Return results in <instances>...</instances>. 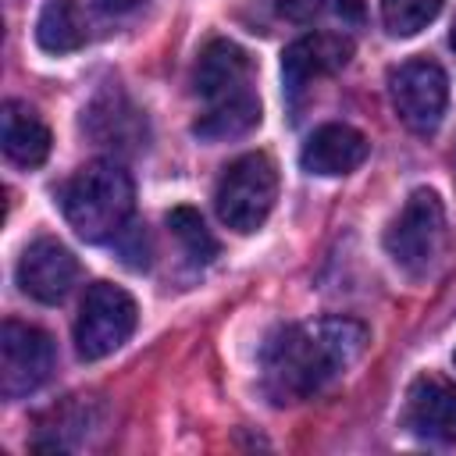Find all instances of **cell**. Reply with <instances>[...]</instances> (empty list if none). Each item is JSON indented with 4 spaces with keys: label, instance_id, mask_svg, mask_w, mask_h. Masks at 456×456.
I'll list each match as a JSON object with an SVG mask.
<instances>
[{
    "label": "cell",
    "instance_id": "1",
    "mask_svg": "<svg viewBox=\"0 0 456 456\" xmlns=\"http://www.w3.org/2000/svg\"><path fill=\"white\" fill-rule=\"evenodd\" d=\"M367 328L353 317H317L274 331L260 349V385L271 403H303L342 378L363 353Z\"/></svg>",
    "mask_w": 456,
    "mask_h": 456
},
{
    "label": "cell",
    "instance_id": "13",
    "mask_svg": "<svg viewBox=\"0 0 456 456\" xmlns=\"http://www.w3.org/2000/svg\"><path fill=\"white\" fill-rule=\"evenodd\" d=\"M0 135H4V153L7 160H14L18 167H39L50 157V128L43 125V118L21 103V100H7L4 114H0Z\"/></svg>",
    "mask_w": 456,
    "mask_h": 456
},
{
    "label": "cell",
    "instance_id": "8",
    "mask_svg": "<svg viewBox=\"0 0 456 456\" xmlns=\"http://www.w3.org/2000/svg\"><path fill=\"white\" fill-rule=\"evenodd\" d=\"M75 278H78L75 253L50 235L32 239L18 256V285L36 303H61L71 292Z\"/></svg>",
    "mask_w": 456,
    "mask_h": 456
},
{
    "label": "cell",
    "instance_id": "15",
    "mask_svg": "<svg viewBox=\"0 0 456 456\" xmlns=\"http://www.w3.org/2000/svg\"><path fill=\"white\" fill-rule=\"evenodd\" d=\"M36 43L46 53H71L86 43V14L75 0H46L36 18Z\"/></svg>",
    "mask_w": 456,
    "mask_h": 456
},
{
    "label": "cell",
    "instance_id": "6",
    "mask_svg": "<svg viewBox=\"0 0 456 456\" xmlns=\"http://www.w3.org/2000/svg\"><path fill=\"white\" fill-rule=\"evenodd\" d=\"M388 96L399 121L410 132L428 135L442 125L445 103H449V78L435 61L413 57L388 71Z\"/></svg>",
    "mask_w": 456,
    "mask_h": 456
},
{
    "label": "cell",
    "instance_id": "19",
    "mask_svg": "<svg viewBox=\"0 0 456 456\" xmlns=\"http://www.w3.org/2000/svg\"><path fill=\"white\" fill-rule=\"evenodd\" d=\"M324 0H274L278 14L289 18V21H310L317 11H321Z\"/></svg>",
    "mask_w": 456,
    "mask_h": 456
},
{
    "label": "cell",
    "instance_id": "4",
    "mask_svg": "<svg viewBox=\"0 0 456 456\" xmlns=\"http://www.w3.org/2000/svg\"><path fill=\"white\" fill-rule=\"evenodd\" d=\"M445 242V207L435 189H413L385 232V249L395 267L420 278L431 271Z\"/></svg>",
    "mask_w": 456,
    "mask_h": 456
},
{
    "label": "cell",
    "instance_id": "16",
    "mask_svg": "<svg viewBox=\"0 0 456 456\" xmlns=\"http://www.w3.org/2000/svg\"><path fill=\"white\" fill-rule=\"evenodd\" d=\"M256 121H260V100H256V93H246V96H239V100L207 107V110L192 121V132H196L203 142H224V139L246 135L249 128H256Z\"/></svg>",
    "mask_w": 456,
    "mask_h": 456
},
{
    "label": "cell",
    "instance_id": "18",
    "mask_svg": "<svg viewBox=\"0 0 456 456\" xmlns=\"http://www.w3.org/2000/svg\"><path fill=\"white\" fill-rule=\"evenodd\" d=\"M445 0H381V21L388 28V36H417L420 28H428Z\"/></svg>",
    "mask_w": 456,
    "mask_h": 456
},
{
    "label": "cell",
    "instance_id": "20",
    "mask_svg": "<svg viewBox=\"0 0 456 456\" xmlns=\"http://www.w3.org/2000/svg\"><path fill=\"white\" fill-rule=\"evenodd\" d=\"M331 7L342 21H353V25L363 21V0H331Z\"/></svg>",
    "mask_w": 456,
    "mask_h": 456
},
{
    "label": "cell",
    "instance_id": "11",
    "mask_svg": "<svg viewBox=\"0 0 456 456\" xmlns=\"http://www.w3.org/2000/svg\"><path fill=\"white\" fill-rule=\"evenodd\" d=\"M349 57H353V39L342 36V32H310V36H299L281 53L285 93L289 96H299L314 78L346 68Z\"/></svg>",
    "mask_w": 456,
    "mask_h": 456
},
{
    "label": "cell",
    "instance_id": "21",
    "mask_svg": "<svg viewBox=\"0 0 456 456\" xmlns=\"http://www.w3.org/2000/svg\"><path fill=\"white\" fill-rule=\"evenodd\" d=\"M103 11H132L139 0H96Z\"/></svg>",
    "mask_w": 456,
    "mask_h": 456
},
{
    "label": "cell",
    "instance_id": "14",
    "mask_svg": "<svg viewBox=\"0 0 456 456\" xmlns=\"http://www.w3.org/2000/svg\"><path fill=\"white\" fill-rule=\"evenodd\" d=\"M89 132L100 146H110V150H125V146H135L146 139V121L135 107H128L121 96H107V100H96L89 107Z\"/></svg>",
    "mask_w": 456,
    "mask_h": 456
},
{
    "label": "cell",
    "instance_id": "23",
    "mask_svg": "<svg viewBox=\"0 0 456 456\" xmlns=\"http://www.w3.org/2000/svg\"><path fill=\"white\" fill-rule=\"evenodd\" d=\"M452 363H456V353H452Z\"/></svg>",
    "mask_w": 456,
    "mask_h": 456
},
{
    "label": "cell",
    "instance_id": "10",
    "mask_svg": "<svg viewBox=\"0 0 456 456\" xmlns=\"http://www.w3.org/2000/svg\"><path fill=\"white\" fill-rule=\"evenodd\" d=\"M403 420L417 438L452 445L456 442V385L431 370L417 374L406 392Z\"/></svg>",
    "mask_w": 456,
    "mask_h": 456
},
{
    "label": "cell",
    "instance_id": "7",
    "mask_svg": "<svg viewBox=\"0 0 456 456\" xmlns=\"http://www.w3.org/2000/svg\"><path fill=\"white\" fill-rule=\"evenodd\" d=\"M57 349L53 338L25 321H4L0 328V392L7 399H21L36 392L53 370Z\"/></svg>",
    "mask_w": 456,
    "mask_h": 456
},
{
    "label": "cell",
    "instance_id": "5",
    "mask_svg": "<svg viewBox=\"0 0 456 456\" xmlns=\"http://www.w3.org/2000/svg\"><path fill=\"white\" fill-rule=\"evenodd\" d=\"M139 306L135 299L114 281H93L82 296L78 321H75V349L82 360H103L128 342L135 331Z\"/></svg>",
    "mask_w": 456,
    "mask_h": 456
},
{
    "label": "cell",
    "instance_id": "9",
    "mask_svg": "<svg viewBox=\"0 0 456 456\" xmlns=\"http://www.w3.org/2000/svg\"><path fill=\"white\" fill-rule=\"evenodd\" d=\"M253 86V61L249 53L232 43V39H210L196 61V75H192V89L207 107L239 100Z\"/></svg>",
    "mask_w": 456,
    "mask_h": 456
},
{
    "label": "cell",
    "instance_id": "12",
    "mask_svg": "<svg viewBox=\"0 0 456 456\" xmlns=\"http://www.w3.org/2000/svg\"><path fill=\"white\" fill-rule=\"evenodd\" d=\"M370 153V142L363 132H356L353 125H321L306 142H303V153H299V164L303 171L310 175H321V178H338V175H349L356 171Z\"/></svg>",
    "mask_w": 456,
    "mask_h": 456
},
{
    "label": "cell",
    "instance_id": "17",
    "mask_svg": "<svg viewBox=\"0 0 456 456\" xmlns=\"http://www.w3.org/2000/svg\"><path fill=\"white\" fill-rule=\"evenodd\" d=\"M167 228H171V235L182 242V249H185V256H189L192 264H210V260L217 256V239H214L210 228L203 224L200 210H192V207H175V210L167 214Z\"/></svg>",
    "mask_w": 456,
    "mask_h": 456
},
{
    "label": "cell",
    "instance_id": "2",
    "mask_svg": "<svg viewBox=\"0 0 456 456\" xmlns=\"http://www.w3.org/2000/svg\"><path fill=\"white\" fill-rule=\"evenodd\" d=\"M61 210L78 239L107 242L125 232V224L135 210L132 175L114 160H93L64 182Z\"/></svg>",
    "mask_w": 456,
    "mask_h": 456
},
{
    "label": "cell",
    "instance_id": "22",
    "mask_svg": "<svg viewBox=\"0 0 456 456\" xmlns=\"http://www.w3.org/2000/svg\"><path fill=\"white\" fill-rule=\"evenodd\" d=\"M449 43H452V50H456V21H452V32H449Z\"/></svg>",
    "mask_w": 456,
    "mask_h": 456
},
{
    "label": "cell",
    "instance_id": "3",
    "mask_svg": "<svg viewBox=\"0 0 456 456\" xmlns=\"http://www.w3.org/2000/svg\"><path fill=\"white\" fill-rule=\"evenodd\" d=\"M274 200H278V167L267 153H242L239 160H232L214 192L221 224H228L239 235L256 232L267 221Z\"/></svg>",
    "mask_w": 456,
    "mask_h": 456
}]
</instances>
